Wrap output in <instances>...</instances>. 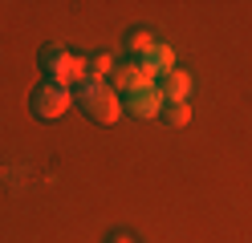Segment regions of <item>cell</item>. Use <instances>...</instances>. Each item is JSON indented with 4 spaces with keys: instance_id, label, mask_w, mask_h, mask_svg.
<instances>
[{
    "instance_id": "cell-2",
    "label": "cell",
    "mask_w": 252,
    "mask_h": 243,
    "mask_svg": "<svg viewBox=\"0 0 252 243\" xmlns=\"http://www.w3.org/2000/svg\"><path fill=\"white\" fill-rule=\"evenodd\" d=\"M41 73L53 81V85H82V81H90V61L77 57V53H65V49H45L41 53Z\"/></svg>"
},
{
    "instance_id": "cell-5",
    "label": "cell",
    "mask_w": 252,
    "mask_h": 243,
    "mask_svg": "<svg viewBox=\"0 0 252 243\" xmlns=\"http://www.w3.org/2000/svg\"><path fill=\"white\" fill-rule=\"evenodd\" d=\"M138 65H143V69L151 73V77H167L171 69H175V49H171L167 41H155L151 49L143 57H138Z\"/></svg>"
},
{
    "instance_id": "cell-8",
    "label": "cell",
    "mask_w": 252,
    "mask_h": 243,
    "mask_svg": "<svg viewBox=\"0 0 252 243\" xmlns=\"http://www.w3.org/2000/svg\"><path fill=\"white\" fill-rule=\"evenodd\" d=\"M163 122H167L171 130H183L187 122H191V106H187V102H175V106H163Z\"/></svg>"
},
{
    "instance_id": "cell-1",
    "label": "cell",
    "mask_w": 252,
    "mask_h": 243,
    "mask_svg": "<svg viewBox=\"0 0 252 243\" xmlns=\"http://www.w3.org/2000/svg\"><path fill=\"white\" fill-rule=\"evenodd\" d=\"M73 102L82 106L94 122H102V126H110V122H118L122 118V93L114 89V85H106V81H82V85L73 89Z\"/></svg>"
},
{
    "instance_id": "cell-4",
    "label": "cell",
    "mask_w": 252,
    "mask_h": 243,
    "mask_svg": "<svg viewBox=\"0 0 252 243\" xmlns=\"http://www.w3.org/2000/svg\"><path fill=\"white\" fill-rule=\"evenodd\" d=\"M163 93H159V81H155V85H147V89H134V93H126V113H130V118H159V113H163Z\"/></svg>"
},
{
    "instance_id": "cell-10",
    "label": "cell",
    "mask_w": 252,
    "mask_h": 243,
    "mask_svg": "<svg viewBox=\"0 0 252 243\" xmlns=\"http://www.w3.org/2000/svg\"><path fill=\"white\" fill-rule=\"evenodd\" d=\"M110 69H114V57H110V53H98V57L90 61V77H94V81H106Z\"/></svg>"
},
{
    "instance_id": "cell-11",
    "label": "cell",
    "mask_w": 252,
    "mask_h": 243,
    "mask_svg": "<svg viewBox=\"0 0 252 243\" xmlns=\"http://www.w3.org/2000/svg\"><path fill=\"white\" fill-rule=\"evenodd\" d=\"M110 243H134L130 235H114V239H110Z\"/></svg>"
},
{
    "instance_id": "cell-6",
    "label": "cell",
    "mask_w": 252,
    "mask_h": 243,
    "mask_svg": "<svg viewBox=\"0 0 252 243\" xmlns=\"http://www.w3.org/2000/svg\"><path fill=\"white\" fill-rule=\"evenodd\" d=\"M147 85H155V77H151L138 61L118 65V73H114V89H118V93H134V89H147Z\"/></svg>"
},
{
    "instance_id": "cell-9",
    "label": "cell",
    "mask_w": 252,
    "mask_h": 243,
    "mask_svg": "<svg viewBox=\"0 0 252 243\" xmlns=\"http://www.w3.org/2000/svg\"><path fill=\"white\" fill-rule=\"evenodd\" d=\"M151 45H155V37H151V32H147V28H134V32H130V37H126V49H130V53H134V57H143V53H147V49H151Z\"/></svg>"
},
{
    "instance_id": "cell-7",
    "label": "cell",
    "mask_w": 252,
    "mask_h": 243,
    "mask_svg": "<svg viewBox=\"0 0 252 243\" xmlns=\"http://www.w3.org/2000/svg\"><path fill=\"white\" fill-rule=\"evenodd\" d=\"M159 93H163V102H167V106L187 102V97H191V73H183V69H171L167 77H159Z\"/></svg>"
},
{
    "instance_id": "cell-3",
    "label": "cell",
    "mask_w": 252,
    "mask_h": 243,
    "mask_svg": "<svg viewBox=\"0 0 252 243\" xmlns=\"http://www.w3.org/2000/svg\"><path fill=\"white\" fill-rule=\"evenodd\" d=\"M69 106H73V89L53 85V81H45V85L33 93V113H37V118H45V122H57Z\"/></svg>"
}]
</instances>
